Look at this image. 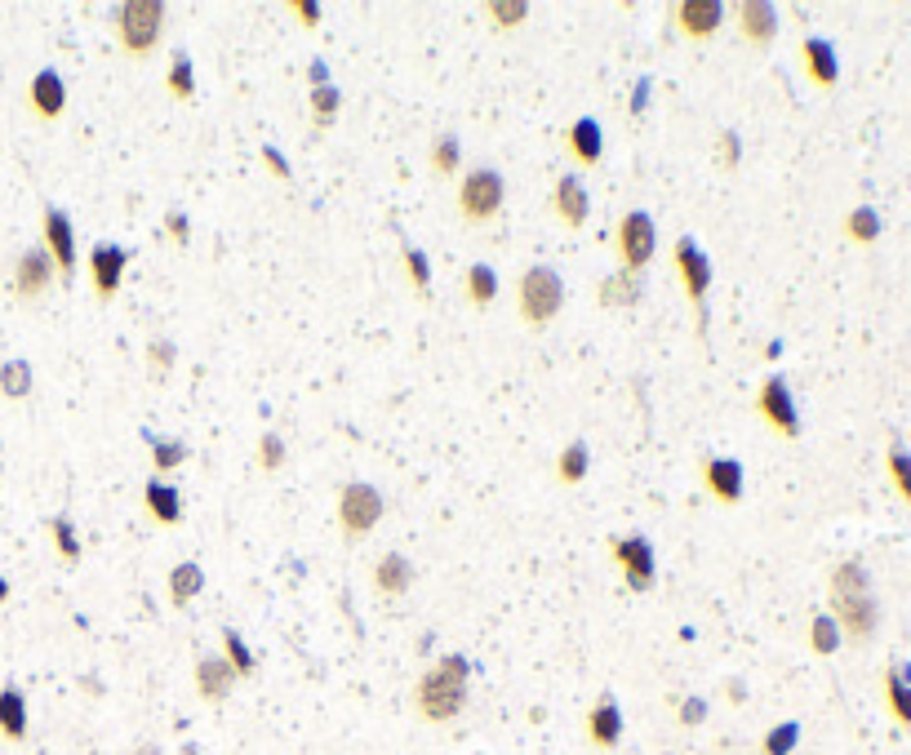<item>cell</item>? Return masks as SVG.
<instances>
[{
	"label": "cell",
	"mask_w": 911,
	"mask_h": 755,
	"mask_svg": "<svg viewBox=\"0 0 911 755\" xmlns=\"http://www.w3.org/2000/svg\"><path fill=\"white\" fill-rule=\"evenodd\" d=\"M832 622L841 627L845 640L854 645H868L876 636V622H881V605L872 596V578L859 560H841L832 569Z\"/></svg>",
	"instance_id": "6da1fadb"
},
{
	"label": "cell",
	"mask_w": 911,
	"mask_h": 755,
	"mask_svg": "<svg viewBox=\"0 0 911 755\" xmlns=\"http://www.w3.org/2000/svg\"><path fill=\"white\" fill-rule=\"evenodd\" d=\"M467 658H458V654H450V658H441L423 680H419V712L432 720V725H445V720H454L458 712H462V703H467Z\"/></svg>",
	"instance_id": "7a4b0ae2"
},
{
	"label": "cell",
	"mask_w": 911,
	"mask_h": 755,
	"mask_svg": "<svg viewBox=\"0 0 911 755\" xmlns=\"http://www.w3.org/2000/svg\"><path fill=\"white\" fill-rule=\"evenodd\" d=\"M516 303H520V321L529 330H547L565 303V285L551 267H529L516 285Z\"/></svg>",
	"instance_id": "3957f363"
},
{
	"label": "cell",
	"mask_w": 911,
	"mask_h": 755,
	"mask_svg": "<svg viewBox=\"0 0 911 755\" xmlns=\"http://www.w3.org/2000/svg\"><path fill=\"white\" fill-rule=\"evenodd\" d=\"M160 31H165V4L160 0H125L116 9V36L125 45V53L143 58L160 45Z\"/></svg>",
	"instance_id": "277c9868"
},
{
	"label": "cell",
	"mask_w": 911,
	"mask_h": 755,
	"mask_svg": "<svg viewBox=\"0 0 911 755\" xmlns=\"http://www.w3.org/2000/svg\"><path fill=\"white\" fill-rule=\"evenodd\" d=\"M379 520H383V493H379L374 484H365V480L343 484V493H339V524H343V538H347V542H361Z\"/></svg>",
	"instance_id": "5b68a950"
},
{
	"label": "cell",
	"mask_w": 911,
	"mask_h": 755,
	"mask_svg": "<svg viewBox=\"0 0 911 755\" xmlns=\"http://www.w3.org/2000/svg\"><path fill=\"white\" fill-rule=\"evenodd\" d=\"M458 209L467 223H489L502 209V174L493 169H471L458 187Z\"/></svg>",
	"instance_id": "8992f818"
},
{
	"label": "cell",
	"mask_w": 911,
	"mask_h": 755,
	"mask_svg": "<svg viewBox=\"0 0 911 755\" xmlns=\"http://www.w3.org/2000/svg\"><path fill=\"white\" fill-rule=\"evenodd\" d=\"M654 249H658L654 218H649L645 209L623 214V223H618V258H623V272H640V267H649Z\"/></svg>",
	"instance_id": "52a82bcc"
},
{
	"label": "cell",
	"mask_w": 911,
	"mask_h": 755,
	"mask_svg": "<svg viewBox=\"0 0 911 755\" xmlns=\"http://www.w3.org/2000/svg\"><path fill=\"white\" fill-rule=\"evenodd\" d=\"M676 267H680V281H685L689 303H698V334H707L703 298H707V290H712V263H707V254H703L689 236H680V241H676Z\"/></svg>",
	"instance_id": "ba28073f"
},
{
	"label": "cell",
	"mask_w": 911,
	"mask_h": 755,
	"mask_svg": "<svg viewBox=\"0 0 911 755\" xmlns=\"http://www.w3.org/2000/svg\"><path fill=\"white\" fill-rule=\"evenodd\" d=\"M756 409H761V418L774 426V431H783V435H801V413H796V400H792V386H787V378H765L761 382V395H756Z\"/></svg>",
	"instance_id": "9c48e42d"
},
{
	"label": "cell",
	"mask_w": 911,
	"mask_h": 755,
	"mask_svg": "<svg viewBox=\"0 0 911 755\" xmlns=\"http://www.w3.org/2000/svg\"><path fill=\"white\" fill-rule=\"evenodd\" d=\"M614 560L623 569V578L631 582V591H649L654 578H658V565H654V547L645 538H614Z\"/></svg>",
	"instance_id": "30bf717a"
},
{
	"label": "cell",
	"mask_w": 911,
	"mask_h": 755,
	"mask_svg": "<svg viewBox=\"0 0 911 755\" xmlns=\"http://www.w3.org/2000/svg\"><path fill=\"white\" fill-rule=\"evenodd\" d=\"M53 276H58V267H53V258L45 254V245H40V249H22L18 263H13V294H18L22 303H31V298H40V294L53 285Z\"/></svg>",
	"instance_id": "8fae6325"
},
{
	"label": "cell",
	"mask_w": 911,
	"mask_h": 755,
	"mask_svg": "<svg viewBox=\"0 0 911 755\" xmlns=\"http://www.w3.org/2000/svg\"><path fill=\"white\" fill-rule=\"evenodd\" d=\"M125 267H129V249H125V245H111V241L94 245V254H89V276H94V294H98V298H116V290H120V276H125Z\"/></svg>",
	"instance_id": "7c38bea8"
},
{
	"label": "cell",
	"mask_w": 911,
	"mask_h": 755,
	"mask_svg": "<svg viewBox=\"0 0 911 755\" xmlns=\"http://www.w3.org/2000/svg\"><path fill=\"white\" fill-rule=\"evenodd\" d=\"M45 254L53 258V267L62 272V281L76 272V236H71V218L62 209H45Z\"/></svg>",
	"instance_id": "4fadbf2b"
},
{
	"label": "cell",
	"mask_w": 911,
	"mask_h": 755,
	"mask_svg": "<svg viewBox=\"0 0 911 755\" xmlns=\"http://www.w3.org/2000/svg\"><path fill=\"white\" fill-rule=\"evenodd\" d=\"M721 22H725V4H721V0H680V4H676V27H680L689 40L716 36Z\"/></svg>",
	"instance_id": "5bb4252c"
},
{
	"label": "cell",
	"mask_w": 911,
	"mask_h": 755,
	"mask_svg": "<svg viewBox=\"0 0 911 755\" xmlns=\"http://www.w3.org/2000/svg\"><path fill=\"white\" fill-rule=\"evenodd\" d=\"M551 209H556V218H560V223L582 227V223H587V214H591V200H587L582 178L560 174V178H556V187H551Z\"/></svg>",
	"instance_id": "9a60e30c"
},
{
	"label": "cell",
	"mask_w": 911,
	"mask_h": 755,
	"mask_svg": "<svg viewBox=\"0 0 911 755\" xmlns=\"http://www.w3.org/2000/svg\"><path fill=\"white\" fill-rule=\"evenodd\" d=\"M738 27H743V36H747L752 45L765 49V45L778 36V9L765 4V0H743V4H738Z\"/></svg>",
	"instance_id": "2e32d148"
},
{
	"label": "cell",
	"mask_w": 911,
	"mask_h": 755,
	"mask_svg": "<svg viewBox=\"0 0 911 755\" xmlns=\"http://www.w3.org/2000/svg\"><path fill=\"white\" fill-rule=\"evenodd\" d=\"M232 685H236V671H232L227 658L205 654V658L196 663V689H200L205 703H223V698L232 694Z\"/></svg>",
	"instance_id": "e0dca14e"
},
{
	"label": "cell",
	"mask_w": 911,
	"mask_h": 755,
	"mask_svg": "<svg viewBox=\"0 0 911 755\" xmlns=\"http://www.w3.org/2000/svg\"><path fill=\"white\" fill-rule=\"evenodd\" d=\"M27 98H31V107H36V116H45V120H53V116H62V107H67V89H62V76H58L53 67H45V71H36V80H31V89H27Z\"/></svg>",
	"instance_id": "ac0fdd59"
},
{
	"label": "cell",
	"mask_w": 911,
	"mask_h": 755,
	"mask_svg": "<svg viewBox=\"0 0 911 755\" xmlns=\"http://www.w3.org/2000/svg\"><path fill=\"white\" fill-rule=\"evenodd\" d=\"M801 53H805V71H810L814 85H836V80H841V62H836V45H832V40L810 36Z\"/></svg>",
	"instance_id": "d6986e66"
},
{
	"label": "cell",
	"mask_w": 911,
	"mask_h": 755,
	"mask_svg": "<svg viewBox=\"0 0 911 755\" xmlns=\"http://www.w3.org/2000/svg\"><path fill=\"white\" fill-rule=\"evenodd\" d=\"M703 480H707V489H712L721 502H738V498H743V467H738L734 458H707Z\"/></svg>",
	"instance_id": "ffe728a7"
},
{
	"label": "cell",
	"mask_w": 911,
	"mask_h": 755,
	"mask_svg": "<svg viewBox=\"0 0 911 755\" xmlns=\"http://www.w3.org/2000/svg\"><path fill=\"white\" fill-rule=\"evenodd\" d=\"M640 290H645L640 272H614V276H605V281H600V290H596V294H600V307L623 312V307H636Z\"/></svg>",
	"instance_id": "44dd1931"
},
{
	"label": "cell",
	"mask_w": 911,
	"mask_h": 755,
	"mask_svg": "<svg viewBox=\"0 0 911 755\" xmlns=\"http://www.w3.org/2000/svg\"><path fill=\"white\" fill-rule=\"evenodd\" d=\"M587 734H591V743L596 747H614L618 738H623V712H618V703H596L591 707V716H587Z\"/></svg>",
	"instance_id": "7402d4cb"
},
{
	"label": "cell",
	"mask_w": 911,
	"mask_h": 755,
	"mask_svg": "<svg viewBox=\"0 0 911 755\" xmlns=\"http://www.w3.org/2000/svg\"><path fill=\"white\" fill-rule=\"evenodd\" d=\"M143 502H147V511H151L160 524H178V516H183V498H178V489L165 484V480H147Z\"/></svg>",
	"instance_id": "603a6c76"
},
{
	"label": "cell",
	"mask_w": 911,
	"mask_h": 755,
	"mask_svg": "<svg viewBox=\"0 0 911 755\" xmlns=\"http://www.w3.org/2000/svg\"><path fill=\"white\" fill-rule=\"evenodd\" d=\"M410 582H414V565H410L405 556H383V560H379V569H374V587H379L383 596H405Z\"/></svg>",
	"instance_id": "cb8c5ba5"
},
{
	"label": "cell",
	"mask_w": 911,
	"mask_h": 755,
	"mask_svg": "<svg viewBox=\"0 0 911 755\" xmlns=\"http://www.w3.org/2000/svg\"><path fill=\"white\" fill-rule=\"evenodd\" d=\"M0 734H4L9 743H22V738H27V698H22L13 685L0 689Z\"/></svg>",
	"instance_id": "d4e9b609"
},
{
	"label": "cell",
	"mask_w": 911,
	"mask_h": 755,
	"mask_svg": "<svg viewBox=\"0 0 911 755\" xmlns=\"http://www.w3.org/2000/svg\"><path fill=\"white\" fill-rule=\"evenodd\" d=\"M569 151L582 160V165H596L600 151H605V138H600V125L591 116H578L574 129H569Z\"/></svg>",
	"instance_id": "484cf974"
},
{
	"label": "cell",
	"mask_w": 911,
	"mask_h": 755,
	"mask_svg": "<svg viewBox=\"0 0 911 755\" xmlns=\"http://www.w3.org/2000/svg\"><path fill=\"white\" fill-rule=\"evenodd\" d=\"M196 591H205V569L200 565H178V569H169V600L183 609V605H192L196 600Z\"/></svg>",
	"instance_id": "4316f807"
},
{
	"label": "cell",
	"mask_w": 911,
	"mask_h": 755,
	"mask_svg": "<svg viewBox=\"0 0 911 755\" xmlns=\"http://www.w3.org/2000/svg\"><path fill=\"white\" fill-rule=\"evenodd\" d=\"M885 698L899 725H911V667H890L885 676Z\"/></svg>",
	"instance_id": "83f0119b"
},
{
	"label": "cell",
	"mask_w": 911,
	"mask_h": 755,
	"mask_svg": "<svg viewBox=\"0 0 911 755\" xmlns=\"http://www.w3.org/2000/svg\"><path fill=\"white\" fill-rule=\"evenodd\" d=\"M845 236L859 241V245H872V241L881 236V214H876L872 205H859V209L845 218Z\"/></svg>",
	"instance_id": "f1b7e54d"
},
{
	"label": "cell",
	"mask_w": 911,
	"mask_h": 755,
	"mask_svg": "<svg viewBox=\"0 0 911 755\" xmlns=\"http://www.w3.org/2000/svg\"><path fill=\"white\" fill-rule=\"evenodd\" d=\"M467 298H471L476 307H489V303L498 298V276H493L484 263L467 267Z\"/></svg>",
	"instance_id": "f546056e"
},
{
	"label": "cell",
	"mask_w": 911,
	"mask_h": 755,
	"mask_svg": "<svg viewBox=\"0 0 911 755\" xmlns=\"http://www.w3.org/2000/svg\"><path fill=\"white\" fill-rule=\"evenodd\" d=\"M484 18H489L498 31L520 27V22L529 18V0H489V4H484Z\"/></svg>",
	"instance_id": "4dcf8cb0"
},
{
	"label": "cell",
	"mask_w": 911,
	"mask_h": 755,
	"mask_svg": "<svg viewBox=\"0 0 911 755\" xmlns=\"http://www.w3.org/2000/svg\"><path fill=\"white\" fill-rule=\"evenodd\" d=\"M587 467H591V458H587V444L582 440H574L565 453H560V462H556V475L565 480V484H578L582 475H587Z\"/></svg>",
	"instance_id": "1f68e13d"
},
{
	"label": "cell",
	"mask_w": 911,
	"mask_h": 755,
	"mask_svg": "<svg viewBox=\"0 0 911 755\" xmlns=\"http://www.w3.org/2000/svg\"><path fill=\"white\" fill-rule=\"evenodd\" d=\"M0 391H4L9 400H22V395L31 391V365H27V361H4V365H0Z\"/></svg>",
	"instance_id": "d6a6232c"
},
{
	"label": "cell",
	"mask_w": 911,
	"mask_h": 755,
	"mask_svg": "<svg viewBox=\"0 0 911 755\" xmlns=\"http://www.w3.org/2000/svg\"><path fill=\"white\" fill-rule=\"evenodd\" d=\"M458 165H462V147H458V138L441 134V138L432 143V169H437L441 178H450Z\"/></svg>",
	"instance_id": "836d02e7"
},
{
	"label": "cell",
	"mask_w": 911,
	"mask_h": 755,
	"mask_svg": "<svg viewBox=\"0 0 911 755\" xmlns=\"http://www.w3.org/2000/svg\"><path fill=\"white\" fill-rule=\"evenodd\" d=\"M841 627L832 622V614H823V618H814V627H810V645H814V654H836L841 649Z\"/></svg>",
	"instance_id": "e575fe53"
},
{
	"label": "cell",
	"mask_w": 911,
	"mask_h": 755,
	"mask_svg": "<svg viewBox=\"0 0 911 755\" xmlns=\"http://www.w3.org/2000/svg\"><path fill=\"white\" fill-rule=\"evenodd\" d=\"M169 94L183 98V102L196 94V71H192V58H183V53L169 62Z\"/></svg>",
	"instance_id": "d590c367"
},
{
	"label": "cell",
	"mask_w": 911,
	"mask_h": 755,
	"mask_svg": "<svg viewBox=\"0 0 911 755\" xmlns=\"http://www.w3.org/2000/svg\"><path fill=\"white\" fill-rule=\"evenodd\" d=\"M405 267H410V285L428 298L432 294V267H428V254L423 249H414L410 241H405Z\"/></svg>",
	"instance_id": "8d00e7d4"
},
{
	"label": "cell",
	"mask_w": 911,
	"mask_h": 755,
	"mask_svg": "<svg viewBox=\"0 0 911 755\" xmlns=\"http://www.w3.org/2000/svg\"><path fill=\"white\" fill-rule=\"evenodd\" d=\"M334 111H339V89H334V85H316V89H312V116H316V125L330 129V125H334Z\"/></svg>",
	"instance_id": "74e56055"
},
{
	"label": "cell",
	"mask_w": 911,
	"mask_h": 755,
	"mask_svg": "<svg viewBox=\"0 0 911 755\" xmlns=\"http://www.w3.org/2000/svg\"><path fill=\"white\" fill-rule=\"evenodd\" d=\"M49 533H53V547H58V556H62V560H80V538H76V529H71V520H67V516L49 520Z\"/></svg>",
	"instance_id": "f35d334b"
},
{
	"label": "cell",
	"mask_w": 911,
	"mask_h": 755,
	"mask_svg": "<svg viewBox=\"0 0 911 755\" xmlns=\"http://www.w3.org/2000/svg\"><path fill=\"white\" fill-rule=\"evenodd\" d=\"M223 649H227V663H232V671H236V676H249V671H254V654L245 649V640H241L232 627L223 631Z\"/></svg>",
	"instance_id": "ab89813d"
},
{
	"label": "cell",
	"mask_w": 911,
	"mask_h": 755,
	"mask_svg": "<svg viewBox=\"0 0 911 755\" xmlns=\"http://www.w3.org/2000/svg\"><path fill=\"white\" fill-rule=\"evenodd\" d=\"M151 462H156V471H169V467L187 462V444L183 440H151Z\"/></svg>",
	"instance_id": "60d3db41"
},
{
	"label": "cell",
	"mask_w": 911,
	"mask_h": 755,
	"mask_svg": "<svg viewBox=\"0 0 911 755\" xmlns=\"http://www.w3.org/2000/svg\"><path fill=\"white\" fill-rule=\"evenodd\" d=\"M890 480L899 484V493L911 502V453L903 449V444H894V449H890Z\"/></svg>",
	"instance_id": "b9f144b4"
},
{
	"label": "cell",
	"mask_w": 911,
	"mask_h": 755,
	"mask_svg": "<svg viewBox=\"0 0 911 755\" xmlns=\"http://www.w3.org/2000/svg\"><path fill=\"white\" fill-rule=\"evenodd\" d=\"M796 738H801V725H778V729H770V738H765V755H792Z\"/></svg>",
	"instance_id": "7bdbcfd3"
},
{
	"label": "cell",
	"mask_w": 911,
	"mask_h": 755,
	"mask_svg": "<svg viewBox=\"0 0 911 755\" xmlns=\"http://www.w3.org/2000/svg\"><path fill=\"white\" fill-rule=\"evenodd\" d=\"M147 361H151V374H169L174 370V343L169 339H151L147 343Z\"/></svg>",
	"instance_id": "ee69618b"
},
{
	"label": "cell",
	"mask_w": 911,
	"mask_h": 755,
	"mask_svg": "<svg viewBox=\"0 0 911 755\" xmlns=\"http://www.w3.org/2000/svg\"><path fill=\"white\" fill-rule=\"evenodd\" d=\"M281 462H285V444H281V435L267 431V435L258 440V467H263V471H276Z\"/></svg>",
	"instance_id": "f6af8a7d"
},
{
	"label": "cell",
	"mask_w": 911,
	"mask_h": 755,
	"mask_svg": "<svg viewBox=\"0 0 911 755\" xmlns=\"http://www.w3.org/2000/svg\"><path fill=\"white\" fill-rule=\"evenodd\" d=\"M738 156H743V143H738L734 129H725V134H721V169H734Z\"/></svg>",
	"instance_id": "bcb514c9"
},
{
	"label": "cell",
	"mask_w": 911,
	"mask_h": 755,
	"mask_svg": "<svg viewBox=\"0 0 911 755\" xmlns=\"http://www.w3.org/2000/svg\"><path fill=\"white\" fill-rule=\"evenodd\" d=\"M290 9H294V13H298L307 27H316V22H321V4H316V0H294Z\"/></svg>",
	"instance_id": "7dc6e473"
},
{
	"label": "cell",
	"mask_w": 911,
	"mask_h": 755,
	"mask_svg": "<svg viewBox=\"0 0 911 755\" xmlns=\"http://www.w3.org/2000/svg\"><path fill=\"white\" fill-rule=\"evenodd\" d=\"M703 716H707V703H703V698H689V703L680 707V725H698Z\"/></svg>",
	"instance_id": "c3c4849f"
},
{
	"label": "cell",
	"mask_w": 911,
	"mask_h": 755,
	"mask_svg": "<svg viewBox=\"0 0 911 755\" xmlns=\"http://www.w3.org/2000/svg\"><path fill=\"white\" fill-rule=\"evenodd\" d=\"M263 160H267V169H272L276 178H290V165H285V156H281L276 147H263Z\"/></svg>",
	"instance_id": "681fc988"
},
{
	"label": "cell",
	"mask_w": 911,
	"mask_h": 755,
	"mask_svg": "<svg viewBox=\"0 0 911 755\" xmlns=\"http://www.w3.org/2000/svg\"><path fill=\"white\" fill-rule=\"evenodd\" d=\"M165 227L174 232V241H178V245H187V218H183V214H169V218H165Z\"/></svg>",
	"instance_id": "f907efd6"
},
{
	"label": "cell",
	"mask_w": 911,
	"mask_h": 755,
	"mask_svg": "<svg viewBox=\"0 0 911 755\" xmlns=\"http://www.w3.org/2000/svg\"><path fill=\"white\" fill-rule=\"evenodd\" d=\"M645 94H649V80H640V89H636V98H631V111H640V107H645Z\"/></svg>",
	"instance_id": "816d5d0a"
},
{
	"label": "cell",
	"mask_w": 911,
	"mask_h": 755,
	"mask_svg": "<svg viewBox=\"0 0 911 755\" xmlns=\"http://www.w3.org/2000/svg\"><path fill=\"white\" fill-rule=\"evenodd\" d=\"M4 600H9V582L0 578V605H4Z\"/></svg>",
	"instance_id": "f5cc1de1"
},
{
	"label": "cell",
	"mask_w": 911,
	"mask_h": 755,
	"mask_svg": "<svg viewBox=\"0 0 911 755\" xmlns=\"http://www.w3.org/2000/svg\"><path fill=\"white\" fill-rule=\"evenodd\" d=\"M134 755H156V747H138Z\"/></svg>",
	"instance_id": "db71d44e"
},
{
	"label": "cell",
	"mask_w": 911,
	"mask_h": 755,
	"mask_svg": "<svg viewBox=\"0 0 911 755\" xmlns=\"http://www.w3.org/2000/svg\"><path fill=\"white\" fill-rule=\"evenodd\" d=\"M192 755H196V752H192Z\"/></svg>",
	"instance_id": "11a10c76"
}]
</instances>
